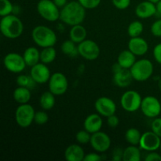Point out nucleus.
<instances>
[{"label":"nucleus","mask_w":161,"mask_h":161,"mask_svg":"<svg viewBox=\"0 0 161 161\" xmlns=\"http://www.w3.org/2000/svg\"><path fill=\"white\" fill-rule=\"evenodd\" d=\"M53 3L59 8H63L68 3V0H53Z\"/></svg>","instance_id":"obj_44"},{"label":"nucleus","mask_w":161,"mask_h":161,"mask_svg":"<svg viewBox=\"0 0 161 161\" xmlns=\"http://www.w3.org/2000/svg\"><path fill=\"white\" fill-rule=\"evenodd\" d=\"M86 9H93L101 4L102 0H77Z\"/></svg>","instance_id":"obj_35"},{"label":"nucleus","mask_w":161,"mask_h":161,"mask_svg":"<svg viewBox=\"0 0 161 161\" xmlns=\"http://www.w3.org/2000/svg\"><path fill=\"white\" fill-rule=\"evenodd\" d=\"M151 33L155 37H161V18L153 23L150 28Z\"/></svg>","instance_id":"obj_36"},{"label":"nucleus","mask_w":161,"mask_h":161,"mask_svg":"<svg viewBox=\"0 0 161 161\" xmlns=\"http://www.w3.org/2000/svg\"><path fill=\"white\" fill-rule=\"evenodd\" d=\"M140 109L146 117L154 119L160 116L161 113V103L158 98L154 96H146L142 98Z\"/></svg>","instance_id":"obj_9"},{"label":"nucleus","mask_w":161,"mask_h":161,"mask_svg":"<svg viewBox=\"0 0 161 161\" xmlns=\"http://www.w3.org/2000/svg\"><path fill=\"white\" fill-rule=\"evenodd\" d=\"M142 134L139 130L135 127H130L127 129L125 133V139L130 145L133 146H139L140 139Z\"/></svg>","instance_id":"obj_29"},{"label":"nucleus","mask_w":161,"mask_h":161,"mask_svg":"<svg viewBox=\"0 0 161 161\" xmlns=\"http://www.w3.org/2000/svg\"><path fill=\"white\" fill-rule=\"evenodd\" d=\"M14 101L19 105L28 103L31 97V92L29 88L18 86L13 92Z\"/></svg>","instance_id":"obj_23"},{"label":"nucleus","mask_w":161,"mask_h":161,"mask_svg":"<svg viewBox=\"0 0 161 161\" xmlns=\"http://www.w3.org/2000/svg\"><path fill=\"white\" fill-rule=\"evenodd\" d=\"M85 155L83 148L77 144L70 145L64 151V158L67 161H82Z\"/></svg>","instance_id":"obj_20"},{"label":"nucleus","mask_w":161,"mask_h":161,"mask_svg":"<svg viewBox=\"0 0 161 161\" xmlns=\"http://www.w3.org/2000/svg\"><path fill=\"white\" fill-rule=\"evenodd\" d=\"M141 151L137 146L130 145L125 149H124L123 153V160L124 161H140L141 160Z\"/></svg>","instance_id":"obj_26"},{"label":"nucleus","mask_w":161,"mask_h":161,"mask_svg":"<svg viewBox=\"0 0 161 161\" xmlns=\"http://www.w3.org/2000/svg\"><path fill=\"white\" fill-rule=\"evenodd\" d=\"M31 39L39 47H53L56 44L58 37L53 30L45 25H38L31 31Z\"/></svg>","instance_id":"obj_3"},{"label":"nucleus","mask_w":161,"mask_h":161,"mask_svg":"<svg viewBox=\"0 0 161 161\" xmlns=\"http://www.w3.org/2000/svg\"><path fill=\"white\" fill-rule=\"evenodd\" d=\"M142 101V97L138 91L130 90L122 94L120 97V105L126 112L135 113L141 108Z\"/></svg>","instance_id":"obj_7"},{"label":"nucleus","mask_w":161,"mask_h":161,"mask_svg":"<svg viewBox=\"0 0 161 161\" xmlns=\"http://www.w3.org/2000/svg\"><path fill=\"white\" fill-rule=\"evenodd\" d=\"M27 66L32 67L40 61V51L35 47H29L23 53Z\"/></svg>","instance_id":"obj_22"},{"label":"nucleus","mask_w":161,"mask_h":161,"mask_svg":"<svg viewBox=\"0 0 161 161\" xmlns=\"http://www.w3.org/2000/svg\"><path fill=\"white\" fill-rule=\"evenodd\" d=\"M160 151H161V143H160Z\"/></svg>","instance_id":"obj_48"},{"label":"nucleus","mask_w":161,"mask_h":161,"mask_svg":"<svg viewBox=\"0 0 161 161\" xmlns=\"http://www.w3.org/2000/svg\"><path fill=\"white\" fill-rule=\"evenodd\" d=\"M107 124L112 128H115V127H117L119 124V119L118 118L117 116H116L115 114L111 115V116H108L107 117Z\"/></svg>","instance_id":"obj_39"},{"label":"nucleus","mask_w":161,"mask_h":161,"mask_svg":"<svg viewBox=\"0 0 161 161\" xmlns=\"http://www.w3.org/2000/svg\"><path fill=\"white\" fill-rule=\"evenodd\" d=\"M79 55L87 61H94L99 57L101 50L99 46L92 39H85L78 44Z\"/></svg>","instance_id":"obj_11"},{"label":"nucleus","mask_w":161,"mask_h":161,"mask_svg":"<svg viewBox=\"0 0 161 161\" xmlns=\"http://www.w3.org/2000/svg\"><path fill=\"white\" fill-rule=\"evenodd\" d=\"M157 14V7L155 3L146 0L140 3L135 8V14L140 19L150 18Z\"/></svg>","instance_id":"obj_17"},{"label":"nucleus","mask_w":161,"mask_h":161,"mask_svg":"<svg viewBox=\"0 0 161 161\" xmlns=\"http://www.w3.org/2000/svg\"><path fill=\"white\" fill-rule=\"evenodd\" d=\"M123 153H124V150H122L120 148H116L113 152L112 159L114 161L123 160Z\"/></svg>","instance_id":"obj_43"},{"label":"nucleus","mask_w":161,"mask_h":161,"mask_svg":"<svg viewBox=\"0 0 161 161\" xmlns=\"http://www.w3.org/2000/svg\"><path fill=\"white\" fill-rule=\"evenodd\" d=\"M0 30L4 37L15 39L20 37L24 31V25L17 15L9 14L3 17L0 21Z\"/></svg>","instance_id":"obj_2"},{"label":"nucleus","mask_w":161,"mask_h":161,"mask_svg":"<svg viewBox=\"0 0 161 161\" xmlns=\"http://www.w3.org/2000/svg\"><path fill=\"white\" fill-rule=\"evenodd\" d=\"M128 50L136 56H143L149 50V44L143 38L138 37L130 38L128 42Z\"/></svg>","instance_id":"obj_16"},{"label":"nucleus","mask_w":161,"mask_h":161,"mask_svg":"<svg viewBox=\"0 0 161 161\" xmlns=\"http://www.w3.org/2000/svg\"><path fill=\"white\" fill-rule=\"evenodd\" d=\"M57 58V51L53 47L42 48L40 51V62L46 64L53 62Z\"/></svg>","instance_id":"obj_28"},{"label":"nucleus","mask_w":161,"mask_h":161,"mask_svg":"<svg viewBox=\"0 0 161 161\" xmlns=\"http://www.w3.org/2000/svg\"><path fill=\"white\" fill-rule=\"evenodd\" d=\"M144 30V26L143 24L139 20H134L127 28V34L130 38L138 37L142 35Z\"/></svg>","instance_id":"obj_30"},{"label":"nucleus","mask_w":161,"mask_h":161,"mask_svg":"<svg viewBox=\"0 0 161 161\" xmlns=\"http://www.w3.org/2000/svg\"><path fill=\"white\" fill-rule=\"evenodd\" d=\"M151 130L161 138V117H156L151 124Z\"/></svg>","instance_id":"obj_38"},{"label":"nucleus","mask_w":161,"mask_h":161,"mask_svg":"<svg viewBox=\"0 0 161 161\" xmlns=\"http://www.w3.org/2000/svg\"><path fill=\"white\" fill-rule=\"evenodd\" d=\"M49 91L56 96L65 94L69 88V81L65 75L61 72L52 74L48 82Z\"/></svg>","instance_id":"obj_10"},{"label":"nucleus","mask_w":161,"mask_h":161,"mask_svg":"<svg viewBox=\"0 0 161 161\" xmlns=\"http://www.w3.org/2000/svg\"><path fill=\"white\" fill-rule=\"evenodd\" d=\"M90 144L94 151L103 153L109 149L111 146V138L105 132L99 130L96 133L91 134Z\"/></svg>","instance_id":"obj_12"},{"label":"nucleus","mask_w":161,"mask_h":161,"mask_svg":"<svg viewBox=\"0 0 161 161\" xmlns=\"http://www.w3.org/2000/svg\"><path fill=\"white\" fill-rule=\"evenodd\" d=\"M149 1H150V2H152V3H158L159 1H160V0H149Z\"/></svg>","instance_id":"obj_46"},{"label":"nucleus","mask_w":161,"mask_h":161,"mask_svg":"<svg viewBox=\"0 0 161 161\" xmlns=\"http://www.w3.org/2000/svg\"><path fill=\"white\" fill-rule=\"evenodd\" d=\"M130 69H120L117 72H113V83L118 87L126 88L129 86L133 80Z\"/></svg>","instance_id":"obj_19"},{"label":"nucleus","mask_w":161,"mask_h":161,"mask_svg":"<svg viewBox=\"0 0 161 161\" xmlns=\"http://www.w3.org/2000/svg\"><path fill=\"white\" fill-rule=\"evenodd\" d=\"M3 64L6 70L13 73H20L26 68L27 64L23 55L18 53H9L3 58Z\"/></svg>","instance_id":"obj_8"},{"label":"nucleus","mask_w":161,"mask_h":161,"mask_svg":"<svg viewBox=\"0 0 161 161\" xmlns=\"http://www.w3.org/2000/svg\"><path fill=\"white\" fill-rule=\"evenodd\" d=\"M136 61V55L134 54L130 50H123L117 58V63L124 69H130Z\"/></svg>","instance_id":"obj_21"},{"label":"nucleus","mask_w":161,"mask_h":161,"mask_svg":"<svg viewBox=\"0 0 161 161\" xmlns=\"http://www.w3.org/2000/svg\"><path fill=\"white\" fill-rule=\"evenodd\" d=\"M91 138V134L89 133L87 130H81L78 131L75 135V140L80 145H86L90 143Z\"/></svg>","instance_id":"obj_33"},{"label":"nucleus","mask_w":161,"mask_h":161,"mask_svg":"<svg viewBox=\"0 0 161 161\" xmlns=\"http://www.w3.org/2000/svg\"><path fill=\"white\" fill-rule=\"evenodd\" d=\"M158 85H159V88H160V90L161 91V80H160V81H159Z\"/></svg>","instance_id":"obj_47"},{"label":"nucleus","mask_w":161,"mask_h":161,"mask_svg":"<svg viewBox=\"0 0 161 161\" xmlns=\"http://www.w3.org/2000/svg\"><path fill=\"white\" fill-rule=\"evenodd\" d=\"M156 7H157V14H156V16H157V17L161 18V0H160L157 3H156Z\"/></svg>","instance_id":"obj_45"},{"label":"nucleus","mask_w":161,"mask_h":161,"mask_svg":"<svg viewBox=\"0 0 161 161\" xmlns=\"http://www.w3.org/2000/svg\"><path fill=\"white\" fill-rule=\"evenodd\" d=\"M153 64L149 59H140L135 61L130 69L134 80L145 82L149 80L153 74Z\"/></svg>","instance_id":"obj_4"},{"label":"nucleus","mask_w":161,"mask_h":161,"mask_svg":"<svg viewBox=\"0 0 161 161\" xmlns=\"http://www.w3.org/2000/svg\"><path fill=\"white\" fill-rule=\"evenodd\" d=\"M145 160L146 161H158L161 160V155L157 153L156 151H153V152H149L145 157Z\"/></svg>","instance_id":"obj_42"},{"label":"nucleus","mask_w":161,"mask_h":161,"mask_svg":"<svg viewBox=\"0 0 161 161\" xmlns=\"http://www.w3.org/2000/svg\"><path fill=\"white\" fill-rule=\"evenodd\" d=\"M153 54L155 61L158 64H161V43H158L154 47L153 50Z\"/></svg>","instance_id":"obj_40"},{"label":"nucleus","mask_w":161,"mask_h":161,"mask_svg":"<svg viewBox=\"0 0 161 161\" xmlns=\"http://www.w3.org/2000/svg\"><path fill=\"white\" fill-rule=\"evenodd\" d=\"M102 159V157L97 153H89L85 155L83 161H99Z\"/></svg>","instance_id":"obj_41"},{"label":"nucleus","mask_w":161,"mask_h":161,"mask_svg":"<svg viewBox=\"0 0 161 161\" xmlns=\"http://www.w3.org/2000/svg\"><path fill=\"white\" fill-rule=\"evenodd\" d=\"M16 83L18 86H25V87L29 88L30 90L33 89L37 83H36L32 77L31 75H25V74H20L17 77L16 80Z\"/></svg>","instance_id":"obj_31"},{"label":"nucleus","mask_w":161,"mask_h":161,"mask_svg":"<svg viewBox=\"0 0 161 161\" xmlns=\"http://www.w3.org/2000/svg\"><path fill=\"white\" fill-rule=\"evenodd\" d=\"M160 137L154 133L153 130H151V131H146L142 134L139 147L147 152H153V151H157V149H160Z\"/></svg>","instance_id":"obj_13"},{"label":"nucleus","mask_w":161,"mask_h":161,"mask_svg":"<svg viewBox=\"0 0 161 161\" xmlns=\"http://www.w3.org/2000/svg\"><path fill=\"white\" fill-rule=\"evenodd\" d=\"M14 4L9 0H0V16L2 17L13 14Z\"/></svg>","instance_id":"obj_32"},{"label":"nucleus","mask_w":161,"mask_h":161,"mask_svg":"<svg viewBox=\"0 0 161 161\" xmlns=\"http://www.w3.org/2000/svg\"><path fill=\"white\" fill-rule=\"evenodd\" d=\"M94 108L102 116L108 117L116 113V105L114 101L108 97H100L95 101Z\"/></svg>","instance_id":"obj_14"},{"label":"nucleus","mask_w":161,"mask_h":161,"mask_svg":"<svg viewBox=\"0 0 161 161\" xmlns=\"http://www.w3.org/2000/svg\"><path fill=\"white\" fill-rule=\"evenodd\" d=\"M87 35V31L84 26L80 24L72 26L70 31H69V38L71 40L73 41L76 44L80 43L85 40Z\"/></svg>","instance_id":"obj_24"},{"label":"nucleus","mask_w":161,"mask_h":161,"mask_svg":"<svg viewBox=\"0 0 161 161\" xmlns=\"http://www.w3.org/2000/svg\"><path fill=\"white\" fill-rule=\"evenodd\" d=\"M131 0H112L113 6L118 9L124 10L130 6Z\"/></svg>","instance_id":"obj_37"},{"label":"nucleus","mask_w":161,"mask_h":161,"mask_svg":"<svg viewBox=\"0 0 161 161\" xmlns=\"http://www.w3.org/2000/svg\"><path fill=\"white\" fill-rule=\"evenodd\" d=\"M34 108L30 104H21L15 111V120L17 125L22 128H27L34 122Z\"/></svg>","instance_id":"obj_6"},{"label":"nucleus","mask_w":161,"mask_h":161,"mask_svg":"<svg viewBox=\"0 0 161 161\" xmlns=\"http://www.w3.org/2000/svg\"><path fill=\"white\" fill-rule=\"evenodd\" d=\"M49 120V116L45 111L36 112L34 118V122L38 125H44Z\"/></svg>","instance_id":"obj_34"},{"label":"nucleus","mask_w":161,"mask_h":161,"mask_svg":"<svg viewBox=\"0 0 161 161\" xmlns=\"http://www.w3.org/2000/svg\"><path fill=\"white\" fill-rule=\"evenodd\" d=\"M85 17L86 9L78 1L69 2L60 11V20L71 27L82 24Z\"/></svg>","instance_id":"obj_1"},{"label":"nucleus","mask_w":161,"mask_h":161,"mask_svg":"<svg viewBox=\"0 0 161 161\" xmlns=\"http://www.w3.org/2000/svg\"><path fill=\"white\" fill-rule=\"evenodd\" d=\"M103 126V119L99 113H92L86 117L83 122V127L89 133L94 134L99 131Z\"/></svg>","instance_id":"obj_18"},{"label":"nucleus","mask_w":161,"mask_h":161,"mask_svg":"<svg viewBox=\"0 0 161 161\" xmlns=\"http://www.w3.org/2000/svg\"><path fill=\"white\" fill-rule=\"evenodd\" d=\"M36 9L40 17L47 21L55 22L60 19L61 10L53 0H39Z\"/></svg>","instance_id":"obj_5"},{"label":"nucleus","mask_w":161,"mask_h":161,"mask_svg":"<svg viewBox=\"0 0 161 161\" xmlns=\"http://www.w3.org/2000/svg\"><path fill=\"white\" fill-rule=\"evenodd\" d=\"M55 94L49 91L42 93L39 98V105L41 108L45 111L50 110L54 107L56 103V98H55Z\"/></svg>","instance_id":"obj_25"},{"label":"nucleus","mask_w":161,"mask_h":161,"mask_svg":"<svg viewBox=\"0 0 161 161\" xmlns=\"http://www.w3.org/2000/svg\"><path fill=\"white\" fill-rule=\"evenodd\" d=\"M75 44L76 43L71 40L70 39L65 40L64 42H63V43L61 46V52L66 56L71 57V58L77 56V55H79L78 46H76Z\"/></svg>","instance_id":"obj_27"},{"label":"nucleus","mask_w":161,"mask_h":161,"mask_svg":"<svg viewBox=\"0 0 161 161\" xmlns=\"http://www.w3.org/2000/svg\"><path fill=\"white\" fill-rule=\"evenodd\" d=\"M51 75L50 69L47 67V64L42 62H39L31 67L30 75L37 84H43L49 82Z\"/></svg>","instance_id":"obj_15"}]
</instances>
